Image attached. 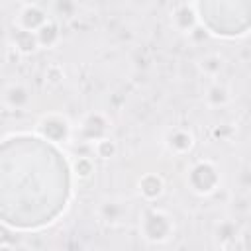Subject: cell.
<instances>
[{"label": "cell", "instance_id": "obj_13", "mask_svg": "<svg viewBox=\"0 0 251 251\" xmlns=\"http://www.w3.org/2000/svg\"><path fill=\"white\" fill-rule=\"evenodd\" d=\"M233 100V94H231V88L220 80L212 82L206 90H204V102L208 108L212 110H218V108H226L229 106Z\"/></svg>", "mask_w": 251, "mask_h": 251}, {"label": "cell", "instance_id": "obj_14", "mask_svg": "<svg viewBox=\"0 0 251 251\" xmlns=\"http://www.w3.org/2000/svg\"><path fill=\"white\" fill-rule=\"evenodd\" d=\"M35 35L41 49H53L61 43V25L57 20H49L35 31Z\"/></svg>", "mask_w": 251, "mask_h": 251}, {"label": "cell", "instance_id": "obj_10", "mask_svg": "<svg viewBox=\"0 0 251 251\" xmlns=\"http://www.w3.org/2000/svg\"><path fill=\"white\" fill-rule=\"evenodd\" d=\"M212 237H214V243L222 249H229L233 247L239 237H241V227L239 224L233 220V218H222L214 224V229H212Z\"/></svg>", "mask_w": 251, "mask_h": 251}, {"label": "cell", "instance_id": "obj_5", "mask_svg": "<svg viewBox=\"0 0 251 251\" xmlns=\"http://www.w3.org/2000/svg\"><path fill=\"white\" fill-rule=\"evenodd\" d=\"M96 216L104 226L118 227L127 224L129 218V204L118 196H106L96 206Z\"/></svg>", "mask_w": 251, "mask_h": 251}, {"label": "cell", "instance_id": "obj_19", "mask_svg": "<svg viewBox=\"0 0 251 251\" xmlns=\"http://www.w3.org/2000/svg\"><path fill=\"white\" fill-rule=\"evenodd\" d=\"M43 75H45V82H49L51 86H59V84H63V80H65V69H63V65H59V63L47 65Z\"/></svg>", "mask_w": 251, "mask_h": 251}, {"label": "cell", "instance_id": "obj_24", "mask_svg": "<svg viewBox=\"0 0 251 251\" xmlns=\"http://www.w3.org/2000/svg\"><path fill=\"white\" fill-rule=\"evenodd\" d=\"M180 2H194V0H180Z\"/></svg>", "mask_w": 251, "mask_h": 251}, {"label": "cell", "instance_id": "obj_2", "mask_svg": "<svg viewBox=\"0 0 251 251\" xmlns=\"http://www.w3.org/2000/svg\"><path fill=\"white\" fill-rule=\"evenodd\" d=\"M186 188L200 198L212 196L222 186V171L216 161L212 159H198L194 161L184 175Z\"/></svg>", "mask_w": 251, "mask_h": 251}, {"label": "cell", "instance_id": "obj_6", "mask_svg": "<svg viewBox=\"0 0 251 251\" xmlns=\"http://www.w3.org/2000/svg\"><path fill=\"white\" fill-rule=\"evenodd\" d=\"M31 98H33L31 88L22 80H10L2 88V106L6 110L12 112L25 110L31 104Z\"/></svg>", "mask_w": 251, "mask_h": 251}, {"label": "cell", "instance_id": "obj_3", "mask_svg": "<svg viewBox=\"0 0 251 251\" xmlns=\"http://www.w3.org/2000/svg\"><path fill=\"white\" fill-rule=\"evenodd\" d=\"M33 129L45 141L59 143V145L69 143L73 139V133H75L73 122L69 120V116H65L61 112H47V114L39 116L35 120Z\"/></svg>", "mask_w": 251, "mask_h": 251}, {"label": "cell", "instance_id": "obj_20", "mask_svg": "<svg viewBox=\"0 0 251 251\" xmlns=\"http://www.w3.org/2000/svg\"><path fill=\"white\" fill-rule=\"evenodd\" d=\"M235 127L231 126V124H218V126H214L212 127V131H210V135H212V139H216V141H231L233 137H235Z\"/></svg>", "mask_w": 251, "mask_h": 251}, {"label": "cell", "instance_id": "obj_4", "mask_svg": "<svg viewBox=\"0 0 251 251\" xmlns=\"http://www.w3.org/2000/svg\"><path fill=\"white\" fill-rule=\"evenodd\" d=\"M112 129V120L108 118V114L100 112V110H92L88 114H84L76 126V133L82 141L86 143H94L104 135H110Z\"/></svg>", "mask_w": 251, "mask_h": 251}, {"label": "cell", "instance_id": "obj_17", "mask_svg": "<svg viewBox=\"0 0 251 251\" xmlns=\"http://www.w3.org/2000/svg\"><path fill=\"white\" fill-rule=\"evenodd\" d=\"M73 173H75V176H76L78 180H88V178L94 176L96 165H94V161H92L90 157L80 155V157H76V159L73 161Z\"/></svg>", "mask_w": 251, "mask_h": 251}, {"label": "cell", "instance_id": "obj_9", "mask_svg": "<svg viewBox=\"0 0 251 251\" xmlns=\"http://www.w3.org/2000/svg\"><path fill=\"white\" fill-rule=\"evenodd\" d=\"M171 25L175 31L188 35L196 25H200L198 12L194 8V2H180L171 12Z\"/></svg>", "mask_w": 251, "mask_h": 251}, {"label": "cell", "instance_id": "obj_21", "mask_svg": "<svg viewBox=\"0 0 251 251\" xmlns=\"http://www.w3.org/2000/svg\"><path fill=\"white\" fill-rule=\"evenodd\" d=\"M235 182L241 190H251V165H243L239 171H237V176H235Z\"/></svg>", "mask_w": 251, "mask_h": 251}, {"label": "cell", "instance_id": "obj_7", "mask_svg": "<svg viewBox=\"0 0 251 251\" xmlns=\"http://www.w3.org/2000/svg\"><path fill=\"white\" fill-rule=\"evenodd\" d=\"M163 143L167 147L169 153L176 155V157H184L188 153L194 151L196 147V135L192 133V129L188 127H173L165 133Z\"/></svg>", "mask_w": 251, "mask_h": 251}, {"label": "cell", "instance_id": "obj_1", "mask_svg": "<svg viewBox=\"0 0 251 251\" xmlns=\"http://www.w3.org/2000/svg\"><path fill=\"white\" fill-rule=\"evenodd\" d=\"M139 235L149 245H165L175 237V218L157 206H149L139 216Z\"/></svg>", "mask_w": 251, "mask_h": 251}, {"label": "cell", "instance_id": "obj_18", "mask_svg": "<svg viewBox=\"0 0 251 251\" xmlns=\"http://www.w3.org/2000/svg\"><path fill=\"white\" fill-rule=\"evenodd\" d=\"M51 8L59 20H73L78 14V0H51Z\"/></svg>", "mask_w": 251, "mask_h": 251}, {"label": "cell", "instance_id": "obj_15", "mask_svg": "<svg viewBox=\"0 0 251 251\" xmlns=\"http://www.w3.org/2000/svg\"><path fill=\"white\" fill-rule=\"evenodd\" d=\"M196 65H198V71H200L204 76L216 78V76L222 75V71L226 69V59H224V55H220V53H208V55L200 57Z\"/></svg>", "mask_w": 251, "mask_h": 251}, {"label": "cell", "instance_id": "obj_16", "mask_svg": "<svg viewBox=\"0 0 251 251\" xmlns=\"http://www.w3.org/2000/svg\"><path fill=\"white\" fill-rule=\"evenodd\" d=\"M92 151L100 161H112V159L118 157L120 145L112 135H104V137H100L98 141L92 143Z\"/></svg>", "mask_w": 251, "mask_h": 251}, {"label": "cell", "instance_id": "obj_23", "mask_svg": "<svg viewBox=\"0 0 251 251\" xmlns=\"http://www.w3.org/2000/svg\"><path fill=\"white\" fill-rule=\"evenodd\" d=\"M14 2H18L20 6H24V4H37L39 0H14Z\"/></svg>", "mask_w": 251, "mask_h": 251}, {"label": "cell", "instance_id": "obj_22", "mask_svg": "<svg viewBox=\"0 0 251 251\" xmlns=\"http://www.w3.org/2000/svg\"><path fill=\"white\" fill-rule=\"evenodd\" d=\"M188 37H192L194 41H204V39L208 37V33H206V29H204L202 25H196V27L188 33Z\"/></svg>", "mask_w": 251, "mask_h": 251}, {"label": "cell", "instance_id": "obj_8", "mask_svg": "<svg viewBox=\"0 0 251 251\" xmlns=\"http://www.w3.org/2000/svg\"><path fill=\"white\" fill-rule=\"evenodd\" d=\"M47 22H49V14L39 4H24L18 8L14 16V25L20 29H27V31H37Z\"/></svg>", "mask_w": 251, "mask_h": 251}, {"label": "cell", "instance_id": "obj_12", "mask_svg": "<svg viewBox=\"0 0 251 251\" xmlns=\"http://www.w3.org/2000/svg\"><path fill=\"white\" fill-rule=\"evenodd\" d=\"M10 45L16 51H20L22 57H29V55H33L41 49L35 31H27V29H20V27H16L10 33Z\"/></svg>", "mask_w": 251, "mask_h": 251}, {"label": "cell", "instance_id": "obj_11", "mask_svg": "<svg viewBox=\"0 0 251 251\" xmlns=\"http://www.w3.org/2000/svg\"><path fill=\"white\" fill-rule=\"evenodd\" d=\"M165 190H167V184H165V178L159 173H143L137 178V192L149 204L161 200Z\"/></svg>", "mask_w": 251, "mask_h": 251}]
</instances>
